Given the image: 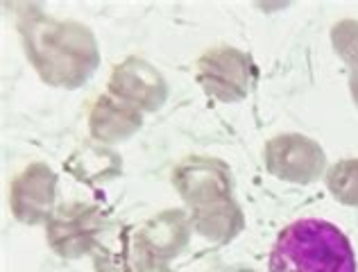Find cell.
<instances>
[{
	"label": "cell",
	"mask_w": 358,
	"mask_h": 272,
	"mask_svg": "<svg viewBox=\"0 0 358 272\" xmlns=\"http://www.w3.org/2000/svg\"><path fill=\"white\" fill-rule=\"evenodd\" d=\"M224 66H227V48L209 50L197 62V80H200L204 91L224 102H234L248 96L254 78H257L252 59L234 50L229 69Z\"/></svg>",
	"instance_id": "3"
},
{
	"label": "cell",
	"mask_w": 358,
	"mask_h": 272,
	"mask_svg": "<svg viewBox=\"0 0 358 272\" xmlns=\"http://www.w3.org/2000/svg\"><path fill=\"white\" fill-rule=\"evenodd\" d=\"M21 36L27 57L45 82L57 87H78L82 80L96 71V50H64L71 45L87 43L93 36L87 27L75 23H57L43 14L21 18Z\"/></svg>",
	"instance_id": "1"
},
{
	"label": "cell",
	"mask_w": 358,
	"mask_h": 272,
	"mask_svg": "<svg viewBox=\"0 0 358 272\" xmlns=\"http://www.w3.org/2000/svg\"><path fill=\"white\" fill-rule=\"evenodd\" d=\"M268 272H358V266L352 243L341 227L304 218L277 236Z\"/></svg>",
	"instance_id": "2"
},
{
	"label": "cell",
	"mask_w": 358,
	"mask_h": 272,
	"mask_svg": "<svg viewBox=\"0 0 358 272\" xmlns=\"http://www.w3.org/2000/svg\"><path fill=\"white\" fill-rule=\"evenodd\" d=\"M268 166L281 180L313 182L324 168V152L306 136H277L268 145Z\"/></svg>",
	"instance_id": "4"
},
{
	"label": "cell",
	"mask_w": 358,
	"mask_h": 272,
	"mask_svg": "<svg viewBox=\"0 0 358 272\" xmlns=\"http://www.w3.org/2000/svg\"><path fill=\"white\" fill-rule=\"evenodd\" d=\"M327 186L338 202L358 206V159H345L329 168Z\"/></svg>",
	"instance_id": "5"
}]
</instances>
